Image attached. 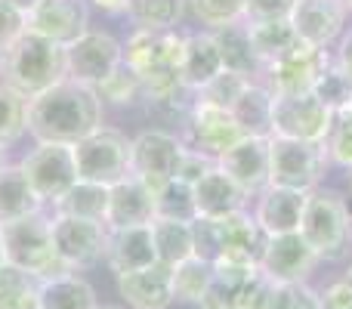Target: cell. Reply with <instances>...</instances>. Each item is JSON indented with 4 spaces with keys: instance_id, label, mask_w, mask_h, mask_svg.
<instances>
[{
    "instance_id": "6f0895ef",
    "label": "cell",
    "mask_w": 352,
    "mask_h": 309,
    "mask_svg": "<svg viewBox=\"0 0 352 309\" xmlns=\"http://www.w3.org/2000/svg\"><path fill=\"white\" fill-rule=\"evenodd\" d=\"M0 62H3V56H0Z\"/></svg>"
},
{
    "instance_id": "4dcf8cb0",
    "label": "cell",
    "mask_w": 352,
    "mask_h": 309,
    "mask_svg": "<svg viewBox=\"0 0 352 309\" xmlns=\"http://www.w3.org/2000/svg\"><path fill=\"white\" fill-rule=\"evenodd\" d=\"M248 31H250V41H254V50L263 65L278 59L281 53H287L300 41L291 19H254V22H248Z\"/></svg>"
},
{
    "instance_id": "f35d334b",
    "label": "cell",
    "mask_w": 352,
    "mask_h": 309,
    "mask_svg": "<svg viewBox=\"0 0 352 309\" xmlns=\"http://www.w3.org/2000/svg\"><path fill=\"white\" fill-rule=\"evenodd\" d=\"M322 146H324L328 161L349 173L352 170V109L337 111V115L331 118V130Z\"/></svg>"
},
{
    "instance_id": "d4e9b609",
    "label": "cell",
    "mask_w": 352,
    "mask_h": 309,
    "mask_svg": "<svg viewBox=\"0 0 352 309\" xmlns=\"http://www.w3.org/2000/svg\"><path fill=\"white\" fill-rule=\"evenodd\" d=\"M213 37H217V47H219V56H223L226 72H235V74H241V78L260 81L263 62L254 50V41H250L248 22L223 25V28L213 31Z\"/></svg>"
},
{
    "instance_id": "30bf717a",
    "label": "cell",
    "mask_w": 352,
    "mask_h": 309,
    "mask_svg": "<svg viewBox=\"0 0 352 309\" xmlns=\"http://www.w3.org/2000/svg\"><path fill=\"white\" fill-rule=\"evenodd\" d=\"M334 111L316 96H275L272 103V136L300 142H324Z\"/></svg>"
},
{
    "instance_id": "f5cc1de1",
    "label": "cell",
    "mask_w": 352,
    "mask_h": 309,
    "mask_svg": "<svg viewBox=\"0 0 352 309\" xmlns=\"http://www.w3.org/2000/svg\"><path fill=\"white\" fill-rule=\"evenodd\" d=\"M0 266H6V257H3V242H0Z\"/></svg>"
},
{
    "instance_id": "f6af8a7d",
    "label": "cell",
    "mask_w": 352,
    "mask_h": 309,
    "mask_svg": "<svg viewBox=\"0 0 352 309\" xmlns=\"http://www.w3.org/2000/svg\"><path fill=\"white\" fill-rule=\"evenodd\" d=\"M25 31H28V16L0 0V56H3Z\"/></svg>"
},
{
    "instance_id": "277c9868",
    "label": "cell",
    "mask_w": 352,
    "mask_h": 309,
    "mask_svg": "<svg viewBox=\"0 0 352 309\" xmlns=\"http://www.w3.org/2000/svg\"><path fill=\"white\" fill-rule=\"evenodd\" d=\"M0 242H3L6 263L34 275L37 281L59 279V275L72 273L62 263V257L56 254L53 220H47L43 213H31V217L0 223Z\"/></svg>"
},
{
    "instance_id": "bcb514c9",
    "label": "cell",
    "mask_w": 352,
    "mask_h": 309,
    "mask_svg": "<svg viewBox=\"0 0 352 309\" xmlns=\"http://www.w3.org/2000/svg\"><path fill=\"white\" fill-rule=\"evenodd\" d=\"M217 164V158H210V155H204V152H195V149H182V158H179V167H176V176L179 180H186V182H198L201 176L207 173V170Z\"/></svg>"
},
{
    "instance_id": "b9f144b4",
    "label": "cell",
    "mask_w": 352,
    "mask_h": 309,
    "mask_svg": "<svg viewBox=\"0 0 352 309\" xmlns=\"http://www.w3.org/2000/svg\"><path fill=\"white\" fill-rule=\"evenodd\" d=\"M248 81L250 78H241V74H235V72H223V74H217L207 87H201L198 99L201 103L219 105V109H232V103L241 96V90L248 87Z\"/></svg>"
},
{
    "instance_id": "e0dca14e",
    "label": "cell",
    "mask_w": 352,
    "mask_h": 309,
    "mask_svg": "<svg viewBox=\"0 0 352 309\" xmlns=\"http://www.w3.org/2000/svg\"><path fill=\"white\" fill-rule=\"evenodd\" d=\"M87 25H90L87 0H41L28 12V31L62 43V47L78 41Z\"/></svg>"
},
{
    "instance_id": "9f6ffc18",
    "label": "cell",
    "mask_w": 352,
    "mask_h": 309,
    "mask_svg": "<svg viewBox=\"0 0 352 309\" xmlns=\"http://www.w3.org/2000/svg\"><path fill=\"white\" fill-rule=\"evenodd\" d=\"M346 176H349V192H352V170H349V173H346Z\"/></svg>"
},
{
    "instance_id": "5b68a950",
    "label": "cell",
    "mask_w": 352,
    "mask_h": 309,
    "mask_svg": "<svg viewBox=\"0 0 352 309\" xmlns=\"http://www.w3.org/2000/svg\"><path fill=\"white\" fill-rule=\"evenodd\" d=\"M300 235L318 254V260L343 257L352 242V211L346 198L340 192H334V189H322V186L306 192Z\"/></svg>"
},
{
    "instance_id": "7a4b0ae2",
    "label": "cell",
    "mask_w": 352,
    "mask_h": 309,
    "mask_svg": "<svg viewBox=\"0 0 352 309\" xmlns=\"http://www.w3.org/2000/svg\"><path fill=\"white\" fill-rule=\"evenodd\" d=\"M182 41L176 28L170 31H152L136 28L124 47V65L142 81L146 99L164 105L176 103L186 84H182Z\"/></svg>"
},
{
    "instance_id": "ab89813d",
    "label": "cell",
    "mask_w": 352,
    "mask_h": 309,
    "mask_svg": "<svg viewBox=\"0 0 352 309\" xmlns=\"http://www.w3.org/2000/svg\"><path fill=\"white\" fill-rule=\"evenodd\" d=\"M316 93L318 99H322L324 105H328L331 111H346L352 109V78L346 72H343L337 62H331L328 68H324V74L318 78V84H316Z\"/></svg>"
},
{
    "instance_id": "7bdbcfd3",
    "label": "cell",
    "mask_w": 352,
    "mask_h": 309,
    "mask_svg": "<svg viewBox=\"0 0 352 309\" xmlns=\"http://www.w3.org/2000/svg\"><path fill=\"white\" fill-rule=\"evenodd\" d=\"M272 309H324L322 294L309 288V281H297V285H275Z\"/></svg>"
},
{
    "instance_id": "8fae6325",
    "label": "cell",
    "mask_w": 352,
    "mask_h": 309,
    "mask_svg": "<svg viewBox=\"0 0 352 309\" xmlns=\"http://www.w3.org/2000/svg\"><path fill=\"white\" fill-rule=\"evenodd\" d=\"M105 242H109V226L99 223V220L65 217V213H56L53 217L56 254L62 257V263H65L72 273L96 266L105 257Z\"/></svg>"
},
{
    "instance_id": "f907efd6",
    "label": "cell",
    "mask_w": 352,
    "mask_h": 309,
    "mask_svg": "<svg viewBox=\"0 0 352 309\" xmlns=\"http://www.w3.org/2000/svg\"><path fill=\"white\" fill-rule=\"evenodd\" d=\"M90 3L102 12H111V16H121L130 10V0H90Z\"/></svg>"
},
{
    "instance_id": "484cf974",
    "label": "cell",
    "mask_w": 352,
    "mask_h": 309,
    "mask_svg": "<svg viewBox=\"0 0 352 309\" xmlns=\"http://www.w3.org/2000/svg\"><path fill=\"white\" fill-rule=\"evenodd\" d=\"M272 103L275 96L263 81H248L229 111L235 115L244 136H272Z\"/></svg>"
},
{
    "instance_id": "603a6c76",
    "label": "cell",
    "mask_w": 352,
    "mask_h": 309,
    "mask_svg": "<svg viewBox=\"0 0 352 309\" xmlns=\"http://www.w3.org/2000/svg\"><path fill=\"white\" fill-rule=\"evenodd\" d=\"M155 220V192L136 176L115 182L109 189V213L105 226L124 229V226H148Z\"/></svg>"
},
{
    "instance_id": "8992f818",
    "label": "cell",
    "mask_w": 352,
    "mask_h": 309,
    "mask_svg": "<svg viewBox=\"0 0 352 309\" xmlns=\"http://www.w3.org/2000/svg\"><path fill=\"white\" fill-rule=\"evenodd\" d=\"M331 167L322 142H300L269 136V186H285L297 192H312L322 186L324 170Z\"/></svg>"
},
{
    "instance_id": "836d02e7",
    "label": "cell",
    "mask_w": 352,
    "mask_h": 309,
    "mask_svg": "<svg viewBox=\"0 0 352 309\" xmlns=\"http://www.w3.org/2000/svg\"><path fill=\"white\" fill-rule=\"evenodd\" d=\"M28 96L0 81V152L10 149L28 130Z\"/></svg>"
},
{
    "instance_id": "ee69618b",
    "label": "cell",
    "mask_w": 352,
    "mask_h": 309,
    "mask_svg": "<svg viewBox=\"0 0 352 309\" xmlns=\"http://www.w3.org/2000/svg\"><path fill=\"white\" fill-rule=\"evenodd\" d=\"M275 297V281L266 273L256 269L248 279V285L241 288V297H238V309H272Z\"/></svg>"
},
{
    "instance_id": "83f0119b",
    "label": "cell",
    "mask_w": 352,
    "mask_h": 309,
    "mask_svg": "<svg viewBox=\"0 0 352 309\" xmlns=\"http://www.w3.org/2000/svg\"><path fill=\"white\" fill-rule=\"evenodd\" d=\"M260 266H244V263H213V279L207 285L204 297H201V309H238V297L248 279Z\"/></svg>"
},
{
    "instance_id": "816d5d0a",
    "label": "cell",
    "mask_w": 352,
    "mask_h": 309,
    "mask_svg": "<svg viewBox=\"0 0 352 309\" xmlns=\"http://www.w3.org/2000/svg\"><path fill=\"white\" fill-rule=\"evenodd\" d=\"M3 3H10V6H16L19 12H25V16H28L31 10H34L37 3H41V0H3Z\"/></svg>"
},
{
    "instance_id": "ffe728a7",
    "label": "cell",
    "mask_w": 352,
    "mask_h": 309,
    "mask_svg": "<svg viewBox=\"0 0 352 309\" xmlns=\"http://www.w3.org/2000/svg\"><path fill=\"white\" fill-rule=\"evenodd\" d=\"M105 263L111 266L115 275L136 273L152 263H158L155 254V238L152 223L148 226H124V229H109V242H105Z\"/></svg>"
},
{
    "instance_id": "44dd1931",
    "label": "cell",
    "mask_w": 352,
    "mask_h": 309,
    "mask_svg": "<svg viewBox=\"0 0 352 309\" xmlns=\"http://www.w3.org/2000/svg\"><path fill=\"white\" fill-rule=\"evenodd\" d=\"M118 291L133 309H167L173 303V269L152 263L146 269L118 275Z\"/></svg>"
},
{
    "instance_id": "d590c367",
    "label": "cell",
    "mask_w": 352,
    "mask_h": 309,
    "mask_svg": "<svg viewBox=\"0 0 352 309\" xmlns=\"http://www.w3.org/2000/svg\"><path fill=\"white\" fill-rule=\"evenodd\" d=\"M41 281L16 266H0V309H41L37 300Z\"/></svg>"
},
{
    "instance_id": "681fc988",
    "label": "cell",
    "mask_w": 352,
    "mask_h": 309,
    "mask_svg": "<svg viewBox=\"0 0 352 309\" xmlns=\"http://www.w3.org/2000/svg\"><path fill=\"white\" fill-rule=\"evenodd\" d=\"M334 62L343 68V72L352 78V25L346 28V34L337 41V50H334Z\"/></svg>"
},
{
    "instance_id": "f1b7e54d",
    "label": "cell",
    "mask_w": 352,
    "mask_h": 309,
    "mask_svg": "<svg viewBox=\"0 0 352 309\" xmlns=\"http://www.w3.org/2000/svg\"><path fill=\"white\" fill-rule=\"evenodd\" d=\"M37 300H41V309H96L99 306L93 285L74 273L41 281Z\"/></svg>"
},
{
    "instance_id": "2e32d148",
    "label": "cell",
    "mask_w": 352,
    "mask_h": 309,
    "mask_svg": "<svg viewBox=\"0 0 352 309\" xmlns=\"http://www.w3.org/2000/svg\"><path fill=\"white\" fill-rule=\"evenodd\" d=\"M291 22L300 41L334 50L349 28V10L343 0H297Z\"/></svg>"
},
{
    "instance_id": "52a82bcc",
    "label": "cell",
    "mask_w": 352,
    "mask_h": 309,
    "mask_svg": "<svg viewBox=\"0 0 352 309\" xmlns=\"http://www.w3.org/2000/svg\"><path fill=\"white\" fill-rule=\"evenodd\" d=\"M331 62H334V50L297 41L287 53L263 65L260 81L272 90V96H303V93L316 90L318 78Z\"/></svg>"
},
{
    "instance_id": "7402d4cb",
    "label": "cell",
    "mask_w": 352,
    "mask_h": 309,
    "mask_svg": "<svg viewBox=\"0 0 352 309\" xmlns=\"http://www.w3.org/2000/svg\"><path fill=\"white\" fill-rule=\"evenodd\" d=\"M195 207H198V217H207V220H223V217H232V213L244 211L248 207V198L250 195L232 180L226 170H219L213 164L198 182H195Z\"/></svg>"
},
{
    "instance_id": "ba28073f",
    "label": "cell",
    "mask_w": 352,
    "mask_h": 309,
    "mask_svg": "<svg viewBox=\"0 0 352 309\" xmlns=\"http://www.w3.org/2000/svg\"><path fill=\"white\" fill-rule=\"evenodd\" d=\"M74 164H78V180L111 189L130 176V140L121 130L96 127L90 136L74 142Z\"/></svg>"
},
{
    "instance_id": "9c48e42d",
    "label": "cell",
    "mask_w": 352,
    "mask_h": 309,
    "mask_svg": "<svg viewBox=\"0 0 352 309\" xmlns=\"http://www.w3.org/2000/svg\"><path fill=\"white\" fill-rule=\"evenodd\" d=\"M19 167L25 170L31 189L43 204H56L68 189L78 182V164H74V146L65 142H37V149L25 158Z\"/></svg>"
},
{
    "instance_id": "7c38bea8",
    "label": "cell",
    "mask_w": 352,
    "mask_h": 309,
    "mask_svg": "<svg viewBox=\"0 0 352 309\" xmlns=\"http://www.w3.org/2000/svg\"><path fill=\"white\" fill-rule=\"evenodd\" d=\"M182 149L186 142L167 130H142L136 140H130V176L142 180L155 192L176 176Z\"/></svg>"
},
{
    "instance_id": "5bb4252c",
    "label": "cell",
    "mask_w": 352,
    "mask_h": 309,
    "mask_svg": "<svg viewBox=\"0 0 352 309\" xmlns=\"http://www.w3.org/2000/svg\"><path fill=\"white\" fill-rule=\"evenodd\" d=\"M241 136H244V130L238 127L235 115H232L229 109L201 103V99L192 103L188 118H186V136H182V142H186L188 149L204 152L210 158H219L226 149L235 146Z\"/></svg>"
},
{
    "instance_id": "d6986e66",
    "label": "cell",
    "mask_w": 352,
    "mask_h": 309,
    "mask_svg": "<svg viewBox=\"0 0 352 309\" xmlns=\"http://www.w3.org/2000/svg\"><path fill=\"white\" fill-rule=\"evenodd\" d=\"M303 207H306V192L285 186H266L256 195L254 220L266 235H287V232H300L303 223Z\"/></svg>"
},
{
    "instance_id": "c3c4849f",
    "label": "cell",
    "mask_w": 352,
    "mask_h": 309,
    "mask_svg": "<svg viewBox=\"0 0 352 309\" xmlns=\"http://www.w3.org/2000/svg\"><path fill=\"white\" fill-rule=\"evenodd\" d=\"M322 306L324 309H352V285L343 279V281H334L331 288H324Z\"/></svg>"
},
{
    "instance_id": "4316f807",
    "label": "cell",
    "mask_w": 352,
    "mask_h": 309,
    "mask_svg": "<svg viewBox=\"0 0 352 309\" xmlns=\"http://www.w3.org/2000/svg\"><path fill=\"white\" fill-rule=\"evenodd\" d=\"M43 201L31 189L28 176L19 164H0V223L41 213Z\"/></svg>"
},
{
    "instance_id": "60d3db41",
    "label": "cell",
    "mask_w": 352,
    "mask_h": 309,
    "mask_svg": "<svg viewBox=\"0 0 352 309\" xmlns=\"http://www.w3.org/2000/svg\"><path fill=\"white\" fill-rule=\"evenodd\" d=\"M96 93H99V99H109V103H115V105H133V103H140V99H146L142 81L136 78L124 62L96 87Z\"/></svg>"
},
{
    "instance_id": "6da1fadb",
    "label": "cell",
    "mask_w": 352,
    "mask_h": 309,
    "mask_svg": "<svg viewBox=\"0 0 352 309\" xmlns=\"http://www.w3.org/2000/svg\"><path fill=\"white\" fill-rule=\"evenodd\" d=\"M96 127H102V99L80 81L65 78L28 103V134L37 142L74 146Z\"/></svg>"
},
{
    "instance_id": "cb8c5ba5",
    "label": "cell",
    "mask_w": 352,
    "mask_h": 309,
    "mask_svg": "<svg viewBox=\"0 0 352 309\" xmlns=\"http://www.w3.org/2000/svg\"><path fill=\"white\" fill-rule=\"evenodd\" d=\"M223 56H219L213 31H192L182 41V84L186 90L198 93L217 74H223Z\"/></svg>"
},
{
    "instance_id": "e575fe53",
    "label": "cell",
    "mask_w": 352,
    "mask_h": 309,
    "mask_svg": "<svg viewBox=\"0 0 352 309\" xmlns=\"http://www.w3.org/2000/svg\"><path fill=\"white\" fill-rule=\"evenodd\" d=\"M182 12H186V0H130L127 16L133 19L136 28L170 31L179 25Z\"/></svg>"
},
{
    "instance_id": "8d00e7d4",
    "label": "cell",
    "mask_w": 352,
    "mask_h": 309,
    "mask_svg": "<svg viewBox=\"0 0 352 309\" xmlns=\"http://www.w3.org/2000/svg\"><path fill=\"white\" fill-rule=\"evenodd\" d=\"M213 279V263L201 260V257H188L179 266H173V300L182 303H201L207 285Z\"/></svg>"
},
{
    "instance_id": "db71d44e",
    "label": "cell",
    "mask_w": 352,
    "mask_h": 309,
    "mask_svg": "<svg viewBox=\"0 0 352 309\" xmlns=\"http://www.w3.org/2000/svg\"><path fill=\"white\" fill-rule=\"evenodd\" d=\"M343 3H346V10H349V16H352V0H343Z\"/></svg>"
},
{
    "instance_id": "7dc6e473",
    "label": "cell",
    "mask_w": 352,
    "mask_h": 309,
    "mask_svg": "<svg viewBox=\"0 0 352 309\" xmlns=\"http://www.w3.org/2000/svg\"><path fill=\"white\" fill-rule=\"evenodd\" d=\"M297 0H248V12L244 19L254 22V19H291Z\"/></svg>"
},
{
    "instance_id": "74e56055",
    "label": "cell",
    "mask_w": 352,
    "mask_h": 309,
    "mask_svg": "<svg viewBox=\"0 0 352 309\" xmlns=\"http://www.w3.org/2000/svg\"><path fill=\"white\" fill-rule=\"evenodd\" d=\"M186 6L207 31L244 22V12H248V0H186Z\"/></svg>"
},
{
    "instance_id": "11a10c76",
    "label": "cell",
    "mask_w": 352,
    "mask_h": 309,
    "mask_svg": "<svg viewBox=\"0 0 352 309\" xmlns=\"http://www.w3.org/2000/svg\"><path fill=\"white\" fill-rule=\"evenodd\" d=\"M96 309H121V306H96Z\"/></svg>"
},
{
    "instance_id": "f546056e",
    "label": "cell",
    "mask_w": 352,
    "mask_h": 309,
    "mask_svg": "<svg viewBox=\"0 0 352 309\" xmlns=\"http://www.w3.org/2000/svg\"><path fill=\"white\" fill-rule=\"evenodd\" d=\"M152 238H155V254L158 263L164 266H179L182 260L195 257V242H192V223H179V220H152Z\"/></svg>"
},
{
    "instance_id": "3957f363",
    "label": "cell",
    "mask_w": 352,
    "mask_h": 309,
    "mask_svg": "<svg viewBox=\"0 0 352 309\" xmlns=\"http://www.w3.org/2000/svg\"><path fill=\"white\" fill-rule=\"evenodd\" d=\"M0 74H3L6 84L16 87L22 96L34 99V96H41V93H47L53 84L68 78L65 47L34 34V31H25L3 53Z\"/></svg>"
},
{
    "instance_id": "d6a6232c",
    "label": "cell",
    "mask_w": 352,
    "mask_h": 309,
    "mask_svg": "<svg viewBox=\"0 0 352 309\" xmlns=\"http://www.w3.org/2000/svg\"><path fill=\"white\" fill-rule=\"evenodd\" d=\"M155 217L195 223V220H198V207H195L192 182L173 176V180H167L161 189H155Z\"/></svg>"
},
{
    "instance_id": "9a60e30c",
    "label": "cell",
    "mask_w": 352,
    "mask_h": 309,
    "mask_svg": "<svg viewBox=\"0 0 352 309\" xmlns=\"http://www.w3.org/2000/svg\"><path fill=\"white\" fill-rule=\"evenodd\" d=\"M318 266V254L306 244L300 232L287 235H269L260 257V273H266L275 285H297L309 281L312 269Z\"/></svg>"
},
{
    "instance_id": "4fadbf2b",
    "label": "cell",
    "mask_w": 352,
    "mask_h": 309,
    "mask_svg": "<svg viewBox=\"0 0 352 309\" xmlns=\"http://www.w3.org/2000/svg\"><path fill=\"white\" fill-rule=\"evenodd\" d=\"M68 56V78L87 87H99L118 65L124 62V47L109 31H90L65 47Z\"/></svg>"
},
{
    "instance_id": "ac0fdd59",
    "label": "cell",
    "mask_w": 352,
    "mask_h": 309,
    "mask_svg": "<svg viewBox=\"0 0 352 309\" xmlns=\"http://www.w3.org/2000/svg\"><path fill=\"white\" fill-rule=\"evenodd\" d=\"M217 167L226 170L248 195H260L269 186V136H241L217 158Z\"/></svg>"
},
{
    "instance_id": "1f68e13d",
    "label": "cell",
    "mask_w": 352,
    "mask_h": 309,
    "mask_svg": "<svg viewBox=\"0 0 352 309\" xmlns=\"http://www.w3.org/2000/svg\"><path fill=\"white\" fill-rule=\"evenodd\" d=\"M53 207H56V213H65V217H84V220L105 223V213H109V186L78 180Z\"/></svg>"
}]
</instances>
